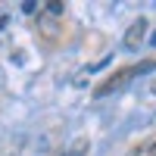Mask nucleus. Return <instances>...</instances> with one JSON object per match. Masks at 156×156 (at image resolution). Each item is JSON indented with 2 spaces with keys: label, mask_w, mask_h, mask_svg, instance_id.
Masks as SVG:
<instances>
[{
  "label": "nucleus",
  "mask_w": 156,
  "mask_h": 156,
  "mask_svg": "<svg viewBox=\"0 0 156 156\" xmlns=\"http://www.w3.org/2000/svg\"><path fill=\"white\" fill-rule=\"evenodd\" d=\"M144 28H147V22H144V19H137V22L131 25V28H128V34H125V44H128V47H137V44H140V34H144Z\"/></svg>",
  "instance_id": "f257e3e1"
},
{
  "label": "nucleus",
  "mask_w": 156,
  "mask_h": 156,
  "mask_svg": "<svg viewBox=\"0 0 156 156\" xmlns=\"http://www.w3.org/2000/svg\"><path fill=\"white\" fill-rule=\"evenodd\" d=\"M131 156H153V147L140 144V147H134V150H131Z\"/></svg>",
  "instance_id": "f03ea898"
}]
</instances>
